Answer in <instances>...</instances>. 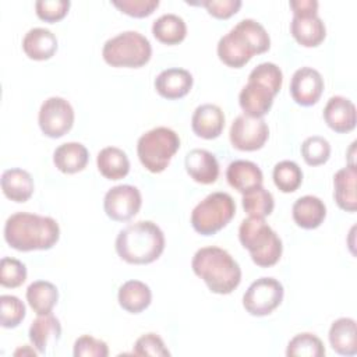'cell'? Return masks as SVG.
Here are the masks:
<instances>
[{
  "mask_svg": "<svg viewBox=\"0 0 357 357\" xmlns=\"http://www.w3.org/2000/svg\"><path fill=\"white\" fill-rule=\"evenodd\" d=\"M59 238V223L50 216L15 212L4 225V240L17 251L50 250Z\"/></svg>",
  "mask_w": 357,
  "mask_h": 357,
  "instance_id": "6da1fadb",
  "label": "cell"
},
{
  "mask_svg": "<svg viewBox=\"0 0 357 357\" xmlns=\"http://www.w3.org/2000/svg\"><path fill=\"white\" fill-rule=\"evenodd\" d=\"M117 255L134 265H145L156 261L165 250V234L151 220H139L126 226L116 237Z\"/></svg>",
  "mask_w": 357,
  "mask_h": 357,
  "instance_id": "7a4b0ae2",
  "label": "cell"
},
{
  "mask_svg": "<svg viewBox=\"0 0 357 357\" xmlns=\"http://www.w3.org/2000/svg\"><path fill=\"white\" fill-rule=\"evenodd\" d=\"M191 268L216 294H230L241 282V269L237 261L216 245L199 248L192 257Z\"/></svg>",
  "mask_w": 357,
  "mask_h": 357,
  "instance_id": "3957f363",
  "label": "cell"
},
{
  "mask_svg": "<svg viewBox=\"0 0 357 357\" xmlns=\"http://www.w3.org/2000/svg\"><path fill=\"white\" fill-rule=\"evenodd\" d=\"M238 240L250 251L252 262L261 268L275 265L282 257V240L264 218L244 219L238 227Z\"/></svg>",
  "mask_w": 357,
  "mask_h": 357,
  "instance_id": "277c9868",
  "label": "cell"
},
{
  "mask_svg": "<svg viewBox=\"0 0 357 357\" xmlns=\"http://www.w3.org/2000/svg\"><path fill=\"white\" fill-rule=\"evenodd\" d=\"M151 42L137 31H124L107 39L102 49L103 60L112 67L139 68L151 60Z\"/></svg>",
  "mask_w": 357,
  "mask_h": 357,
  "instance_id": "5b68a950",
  "label": "cell"
},
{
  "mask_svg": "<svg viewBox=\"0 0 357 357\" xmlns=\"http://www.w3.org/2000/svg\"><path fill=\"white\" fill-rule=\"evenodd\" d=\"M180 148L178 134L169 127H156L142 134L137 153L142 166L151 173L163 172Z\"/></svg>",
  "mask_w": 357,
  "mask_h": 357,
  "instance_id": "8992f818",
  "label": "cell"
},
{
  "mask_svg": "<svg viewBox=\"0 0 357 357\" xmlns=\"http://www.w3.org/2000/svg\"><path fill=\"white\" fill-rule=\"evenodd\" d=\"M236 213V202L230 194L216 191L206 195L191 212V225L202 236H212L222 230Z\"/></svg>",
  "mask_w": 357,
  "mask_h": 357,
  "instance_id": "52a82bcc",
  "label": "cell"
},
{
  "mask_svg": "<svg viewBox=\"0 0 357 357\" xmlns=\"http://www.w3.org/2000/svg\"><path fill=\"white\" fill-rule=\"evenodd\" d=\"M283 286L275 278H259L243 296V307L250 315L265 317L276 310L283 300Z\"/></svg>",
  "mask_w": 357,
  "mask_h": 357,
  "instance_id": "ba28073f",
  "label": "cell"
},
{
  "mask_svg": "<svg viewBox=\"0 0 357 357\" xmlns=\"http://www.w3.org/2000/svg\"><path fill=\"white\" fill-rule=\"evenodd\" d=\"M38 123L46 137L60 138L67 134L74 124V109L67 99L50 96L40 105Z\"/></svg>",
  "mask_w": 357,
  "mask_h": 357,
  "instance_id": "9c48e42d",
  "label": "cell"
},
{
  "mask_svg": "<svg viewBox=\"0 0 357 357\" xmlns=\"http://www.w3.org/2000/svg\"><path fill=\"white\" fill-rule=\"evenodd\" d=\"M269 137V128L262 117H251L247 114L237 116L229 131L231 146L238 151H258Z\"/></svg>",
  "mask_w": 357,
  "mask_h": 357,
  "instance_id": "30bf717a",
  "label": "cell"
},
{
  "mask_svg": "<svg viewBox=\"0 0 357 357\" xmlns=\"http://www.w3.org/2000/svg\"><path fill=\"white\" fill-rule=\"evenodd\" d=\"M141 204L142 198L139 190L130 184L112 187L103 198L106 215L116 222H127L134 218L138 213Z\"/></svg>",
  "mask_w": 357,
  "mask_h": 357,
  "instance_id": "8fae6325",
  "label": "cell"
},
{
  "mask_svg": "<svg viewBox=\"0 0 357 357\" xmlns=\"http://www.w3.org/2000/svg\"><path fill=\"white\" fill-rule=\"evenodd\" d=\"M324 91V78L312 67H301L294 71L290 81V95L300 106L315 105Z\"/></svg>",
  "mask_w": 357,
  "mask_h": 357,
  "instance_id": "7c38bea8",
  "label": "cell"
},
{
  "mask_svg": "<svg viewBox=\"0 0 357 357\" xmlns=\"http://www.w3.org/2000/svg\"><path fill=\"white\" fill-rule=\"evenodd\" d=\"M324 120L335 132H350L354 130L357 121L356 106L344 96H332L325 105Z\"/></svg>",
  "mask_w": 357,
  "mask_h": 357,
  "instance_id": "4fadbf2b",
  "label": "cell"
},
{
  "mask_svg": "<svg viewBox=\"0 0 357 357\" xmlns=\"http://www.w3.org/2000/svg\"><path fill=\"white\" fill-rule=\"evenodd\" d=\"M216 52L220 61L233 68H241L254 56L250 45L234 28H231L226 35L219 39Z\"/></svg>",
  "mask_w": 357,
  "mask_h": 357,
  "instance_id": "5bb4252c",
  "label": "cell"
},
{
  "mask_svg": "<svg viewBox=\"0 0 357 357\" xmlns=\"http://www.w3.org/2000/svg\"><path fill=\"white\" fill-rule=\"evenodd\" d=\"M191 128L204 139L218 138L225 128V113L218 105L205 103L198 106L191 117Z\"/></svg>",
  "mask_w": 357,
  "mask_h": 357,
  "instance_id": "9a60e30c",
  "label": "cell"
},
{
  "mask_svg": "<svg viewBox=\"0 0 357 357\" xmlns=\"http://www.w3.org/2000/svg\"><path fill=\"white\" fill-rule=\"evenodd\" d=\"M188 176L199 184H212L219 177V163L215 155L206 149H191L184 159Z\"/></svg>",
  "mask_w": 357,
  "mask_h": 357,
  "instance_id": "2e32d148",
  "label": "cell"
},
{
  "mask_svg": "<svg viewBox=\"0 0 357 357\" xmlns=\"http://www.w3.org/2000/svg\"><path fill=\"white\" fill-rule=\"evenodd\" d=\"M192 75L190 71L178 67L166 68L155 78V89L165 99H180L192 88Z\"/></svg>",
  "mask_w": 357,
  "mask_h": 357,
  "instance_id": "e0dca14e",
  "label": "cell"
},
{
  "mask_svg": "<svg viewBox=\"0 0 357 357\" xmlns=\"http://www.w3.org/2000/svg\"><path fill=\"white\" fill-rule=\"evenodd\" d=\"M275 96L276 95L262 84L248 81L240 91L238 103L244 114L251 117H262L271 110Z\"/></svg>",
  "mask_w": 357,
  "mask_h": 357,
  "instance_id": "ac0fdd59",
  "label": "cell"
},
{
  "mask_svg": "<svg viewBox=\"0 0 357 357\" xmlns=\"http://www.w3.org/2000/svg\"><path fill=\"white\" fill-rule=\"evenodd\" d=\"M290 33L298 45L304 47H315L324 42L326 28L318 14L293 15L290 22Z\"/></svg>",
  "mask_w": 357,
  "mask_h": 357,
  "instance_id": "d6986e66",
  "label": "cell"
},
{
  "mask_svg": "<svg viewBox=\"0 0 357 357\" xmlns=\"http://www.w3.org/2000/svg\"><path fill=\"white\" fill-rule=\"evenodd\" d=\"M29 340L38 353L45 354L49 346H54L61 336L60 321L52 314L38 315L29 326Z\"/></svg>",
  "mask_w": 357,
  "mask_h": 357,
  "instance_id": "ffe728a7",
  "label": "cell"
},
{
  "mask_svg": "<svg viewBox=\"0 0 357 357\" xmlns=\"http://www.w3.org/2000/svg\"><path fill=\"white\" fill-rule=\"evenodd\" d=\"M57 38L46 28H32L22 39L24 53L32 60H47L57 52Z\"/></svg>",
  "mask_w": 357,
  "mask_h": 357,
  "instance_id": "44dd1931",
  "label": "cell"
},
{
  "mask_svg": "<svg viewBox=\"0 0 357 357\" xmlns=\"http://www.w3.org/2000/svg\"><path fill=\"white\" fill-rule=\"evenodd\" d=\"M226 178L230 187L244 194L258 185H262L264 174L258 165L250 160H234L227 166Z\"/></svg>",
  "mask_w": 357,
  "mask_h": 357,
  "instance_id": "7402d4cb",
  "label": "cell"
},
{
  "mask_svg": "<svg viewBox=\"0 0 357 357\" xmlns=\"http://www.w3.org/2000/svg\"><path fill=\"white\" fill-rule=\"evenodd\" d=\"M291 215L297 226L311 230L319 227L324 222L326 216V206L318 197L304 195L293 204Z\"/></svg>",
  "mask_w": 357,
  "mask_h": 357,
  "instance_id": "603a6c76",
  "label": "cell"
},
{
  "mask_svg": "<svg viewBox=\"0 0 357 357\" xmlns=\"http://www.w3.org/2000/svg\"><path fill=\"white\" fill-rule=\"evenodd\" d=\"M1 190L8 199L14 202H25L33 194V178L24 169H7L1 174Z\"/></svg>",
  "mask_w": 357,
  "mask_h": 357,
  "instance_id": "cb8c5ba5",
  "label": "cell"
},
{
  "mask_svg": "<svg viewBox=\"0 0 357 357\" xmlns=\"http://www.w3.org/2000/svg\"><path fill=\"white\" fill-rule=\"evenodd\" d=\"M88 149L79 142L61 144L53 152L54 166L66 174H74L84 170L88 165Z\"/></svg>",
  "mask_w": 357,
  "mask_h": 357,
  "instance_id": "d4e9b609",
  "label": "cell"
},
{
  "mask_svg": "<svg viewBox=\"0 0 357 357\" xmlns=\"http://www.w3.org/2000/svg\"><path fill=\"white\" fill-rule=\"evenodd\" d=\"M356 166H346L337 170L333 176V198L337 206L346 212H356L357 197H356Z\"/></svg>",
  "mask_w": 357,
  "mask_h": 357,
  "instance_id": "484cf974",
  "label": "cell"
},
{
  "mask_svg": "<svg viewBox=\"0 0 357 357\" xmlns=\"http://www.w3.org/2000/svg\"><path fill=\"white\" fill-rule=\"evenodd\" d=\"M329 343L340 356H354L357 353V332L353 318H339L329 328Z\"/></svg>",
  "mask_w": 357,
  "mask_h": 357,
  "instance_id": "4316f807",
  "label": "cell"
},
{
  "mask_svg": "<svg viewBox=\"0 0 357 357\" xmlns=\"http://www.w3.org/2000/svg\"><path fill=\"white\" fill-rule=\"evenodd\" d=\"M119 304L130 314H139L146 310L152 300V293L148 284L141 280L124 282L117 293Z\"/></svg>",
  "mask_w": 357,
  "mask_h": 357,
  "instance_id": "83f0119b",
  "label": "cell"
},
{
  "mask_svg": "<svg viewBox=\"0 0 357 357\" xmlns=\"http://www.w3.org/2000/svg\"><path fill=\"white\" fill-rule=\"evenodd\" d=\"M96 165L100 174L107 180H120L130 172L127 153L117 146H106L99 151Z\"/></svg>",
  "mask_w": 357,
  "mask_h": 357,
  "instance_id": "f1b7e54d",
  "label": "cell"
},
{
  "mask_svg": "<svg viewBox=\"0 0 357 357\" xmlns=\"http://www.w3.org/2000/svg\"><path fill=\"white\" fill-rule=\"evenodd\" d=\"M59 300L57 287L47 280H35L26 289V301L38 315L50 314Z\"/></svg>",
  "mask_w": 357,
  "mask_h": 357,
  "instance_id": "f546056e",
  "label": "cell"
},
{
  "mask_svg": "<svg viewBox=\"0 0 357 357\" xmlns=\"http://www.w3.org/2000/svg\"><path fill=\"white\" fill-rule=\"evenodd\" d=\"M152 33L165 45H177L184 40L187 35V25L180 15L167 13L153 21Z\"/></svg>",
  "mask_w": 357,
  "mask_h": 357,
  "instance_id": "4dcf8cb0",
  "label": "cell"
},
{
  "mask_svg": "<svg viewBox=\"0 0 357 357\" xmlns=\"http://www.w3.org/2000/svg\"><path fill=\"white\" fill-rule=\"evenodd\" d=\"M250 45L254 54H261L269 50L271 38L266 29L252 18H244L233 26Z\"/></svg>",
  "mask_w": 357,
  "mask_h": 357,
  "instance_id": "1f68e13d",
  "label": "cell"
},
{
  "mask_svg": "<svg viewBox=\"0 0 357 357\" xmlns=\"http://www.w3.org/2000/svg\"><path fill=\"white\" fill-rule=\"evenodd\" d=\"M241 204H243L244 211L250 216H254V218L269 216L275 206L273 195L262 185H258V187L244 192Z\"/></svg>",
  "mask_w": 357,
  "mask_h": 357,
  "instance_id": "d6a6232c",
  "label": "cell"
},
{
  "mask_svg": "<svg viewBox=\"0 0 357 357\" xmlns=\"http://www.w3.org/2000/svg\"><path fill=\"white\" fill-rule=\"evenodd\" d=\"M286 356L289 357H324L325 347L322 340L310 332L296 335L287 344Z\"/></svg>",
  "mask_w": 357,
  "mask_h": 357,
  "instance_id": "836d02e7",
  "label": "cell"
},
{
  "mask_svg": "<svg viewBox=\"0 0 357 357\" xmlns=\"http://www.w3.org/2000/svg\"><path fill=\"white\" fill-rule=\"evenodd\" d=\"M273 183L282 192L296 191L303 181V172L293 160H282L273 167Z\"/></svg>",
  "mask_w": 357,
  "mask_h": 357,
  "instance_id": "e575fe53",
  "label": "cell"
},
{
  "mask_svg": "<svg viewBox=\"0 0 357 357\" xmlns=\"http://www.w3.org/2000/svg\"><path fill=\"white\" fill-rule=\"evenodd\" d=\"M301 156L308 166L324 165L331 156V145L324 137H308L301 144Z\"/></svg>",
  "mask_w": 357,
  "mask_h": 357,
  "instance_id": "d590c367",
  "label": "cell"
},
{
  "mask_svg": "<svg viewBox=\"0 0 357 357\" xmlns=\"http://www.w3.org/2000/svg\"><path fill=\"white\" fill-rule=\"evenodd\" d=\"M248 81H255L271 89L275 95L279 93L283 84L282 70L275 63H261L252 68L248 75Z\"/></svg>",
  "mask_w": 357,
  "mask_h": 357,
  "instance_id": "8d00e7d4",
  "label": "cell"
},
{
  "mask_svg": "<svg viewBox=\"0 0 357 357\" xmlns=\"http://www.w3.org/2000/svg\"><path fill=\"white\" fill-rule=\"evenodd\" d=\"M25 318L24 303L11 294L0 296V324L3 328H17Z\"/></svg>",
  "mask_w": 357,
  "mask_h": 357,
  "instance_id": "74e56055",
  "label": "cell"
},
{
  "mask_svg": "<svg viewBox=\"0 0 357 357\" xmlns=\"http://www.w3.org/2000/svg\"><path fill=\"white\" fill-rule=\"evenodd\" d=\"M26 280V266L15 258L3 257L0 262V284L3 287H18Z\"/></svg>",
  "mask_w": 357,
  "mask_h": 357,
  "instance_id": "f35d334b",
  "label": "cell"
},
{
  "mask_svg": "<svg viewBox=\"0 0 357 357\" xmlns=\"http://www.w3.org/2000/svg\"><path fill=\"white\" fill-rule=\"evenodd\" d=\"M70 4L68 0H38L35 3V10L42 21L57 22L67 15Z\"/></svg>",
  "mask_w": 357,
  "mask_h": 357,
  "instance_id": "ab89813d",
  "label": "cell"
},
{
  "mask_svg": "<svg viewBox=\"0 0 357 357\" xmlns=\"http://www.w3.org/2000/svg\"><path fill=\"white\" fill-rule=\"evenodd\" d=\"M74 357H107L109 347L106 342L91 335H82L74 342Z\"/></svg>",
  "mask_w": 357,
  "mask_h": 357,
  "instance_id": "60d3db41",
  "label": "cell"
},
{
  "mask_svg": "<svg viewBox=\"0 0 357 357\" xmlns=\"http://www.w3.org/2000/svg\"><path fill=\"white\" fill-rule=\"evenodd\" d=\"M132 353L135 356H156V357L170 356V351L165 346V342L156 333H145L139 336L134 344Z\"/></svg>",
  "mask_w": 357,
  "mask_h": 357,
  "instance_id": "b9f144b4",
  "label": "cell"
},
{
  "mask_svg": "<svg viewBox=\"0 0 357 357\" xmlns=\"http://www.w3.org/2000/svg\"><path fill=\"white\" fill-rule=\"evenodd\" d=\"M112 4L130 17L144 18L159 7V0H114Z\"/></svg>",
  "mask_w": 357,
  "mask_h": 357,
  "instance_id": "7bdbcfd3",
  "label": "cell"
},
{
  "mask_svg": "<svg viewBox=\"0 0 357 357\" xmlns=\"http://www.w3.org/2000/svg\"><path fill=\"white\" fill-rule=\"evenodd\" d=\"M192 4L205 7L206 11L215 18L227 20L240 10L243 3L240 0H204V1L192 3Z\"/></svg>",
  "mask_w": 357,
  "mask_h": 357,
  "instance_id": "ee69618b",
  "label": "cell"
},
{
  "mask_svg": "<svg viewBox=\"0 0 357 357\" xmlns=\"http://www.w3.org/2000/svg\"><path fill=\"white\" fill-rule=\"evenodd\" d=\"M289 6L293 10V15L318 14V1L317 0H290Z\"/></svg>",
  "mask_w": 357,
  "mask_h": 357,
  "instance_id": "f6af8a7d",
  "label": "cell"
}]
</instances>
